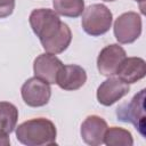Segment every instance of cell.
I'll return each instance as SVG.
<instances>
[{"label":"cell","mask_w":146,"mask_h":146,"mask_svg":"<svg viewBox=\"0 0 146 146\" xmlns=\"http://www.w3.org/2000/svg\"><path fill=\"white\" fill-rule=\"evenodd\" d=\"M56 136L55 124L46 117L27 120L16 128L17 140L27 146L56 145Z\"/></svg>","instance_id":"6da1fadb"},{"label":"cell","mask_w":146,"mask_h":146,"mask_svg":"<svg viewBox=\"0 0 146 146\" xmlns=\"http://www.w3.org/2000/svg\"><path fill=\"white\" fill-rule=\"evenodd\" d=\"M29 22L40 42L47 41L56 35L64 24L58 17V14L55 10L48 8H39L32 10L29 17Z\"/></svg>","instance_id":"7a4b0ae2"},{"label":"cell","mask_w":146,"mask_h":146,"mask_svg":"<svg viewBox=\"0 0 146 146\" xmlns=\"http://www.w3.org/2000/svg\"><path fill=\"white\" fill-rule=\"evenodd\" d=\"M112 19L113 15L105 5L94 3L83 10L81 25L87 34L91 36H99L110 30Z\"/></svg>","instance_id":"3957f363"},{"label":"cell","mask_w":146,"mask_h":146,"mask_svg":"<svg viewBox=\"0 0 146 146\" xmlns=\"http://www.w3.org/2000/svg\"><path fill=\"white\" fill-rule=\"evenodd\" d=\"M145 89H141L138 94H136L129 103L122 104L116 110V115L119 120L124 122L132 123L138 131L145 136Z\"/></svg>","instance_id":"277c9868"},{"label":"cell","mask_w":146,"mask_h":146,"mask_svg":"<svg viewBox=\"0 0 146 146\" xmlns=\"http://www.w3.org/2000/svg\"><path fill=\"white\" fill-rule=\"evenodd\" d=\"M141 33V17L135 11L120 15L114 22V35L120 43H132Z\"/></svg>","instance_id":"5b68a950"},{"label":"cell","mask_w":146,"mask_h":146,"mask_svg":"<svg viewBox=\"0 0 146 146\" xmlns=\"http://www.w3.org/2000/svg\"><path fill=\"white\" fill-rule=\"evenodd\" d=\"M21 94L26 105L31 107H41L48 104L51 96V89L49 83L34 76L23 83Z\"/></svg>","instance_id":"8992f818"},{"label":"cell","mask_w":146,"mask_h":146,"mask_svg":"<svg viewBox=\"0 0 146 146\" xmlns=\"http://www.w3.org/2000/svg\"><path fill=\"white\" fill-rule=\"evenodd\" d=\"M125 57V50L121 46L116 43L108 44L100 50L97 57V68L100 74L105 76H112L116 73Z\"/></svg>","instance_id":"52a82bcc"},{"label":"cell","mask_w":146,"mask_h":146,"mask_svg":"<svg viewBox=\"0 0 146 146\" xmlns=\"http://www.w3.org/2000/svg\"><path fill=\"white\" fill-rule=\"evenodd\" d=\"M130 91L128 83L117 76H110L97 89V99L104 106H111Z\"/></svg>","instance_id":"ba28073f"},{"label":"cell","mask_w":146,"mask_h":146,"mask_svg":"<svg viewBox=\"0 0 146 146\" xmlns=\"http://www.w3.org/2000/svg\"><path fill=\"white\" fill-rule=\"evenodd\" d=\"M63 63L54 54H41L39 55L33 63L34 75L49 84H55L57 81V75L62 68Z\"/></svg>","instance_id":"9c48e42d"},{"label":"cell","mask_w":146,"mask_h":146,"mask_svg":"<svg viewBox=\"0 0 146 146\" xmlns=\"http://www.w3.org/2000/svg\"><path fill=\"white\" fill-rule=\"evenodd\" d=\"M107 128V123L103 117L98 115H89L81 124V137L88 145H102L104 144V136Z\"/></svg>","instance_id":"30bf717a"},{"label":"cell","mask_w":146,"mask_h":146,"mask_svg":"<svg viewBox=\"0 0 146 146\" xmlns=\"http://www.w3.org/2000/svg\"><path fill=\"white\" fill-rule=\"evenodd\" d=\"M86 81L87 73L84 68L75 64H70L62 66L57 75L56 83L59 86V88L64 90L73 91L80 89L86 83Z\"/></svg>","instance_id":"8fae6325"},{"label":"cell","mask_w":146,"mask_h":146,"mask_svg":"<svg viewBox=\"0 0 146 146\" xmlns=\"http://www.w3.org/2000/svg\"><path fill=\"white\" fill-rule=\"evenodd\" d=\"M115 74L128 84L135 83L146 75V63L140 57H125Z\"/></svg>","instance_id":"7c38bea8"},{"label":"cell","mask_w":146,"mask_h":146,"mask_svg":"<svg viewBox=\"0 0 146 146\" xmlns=\"http://www.w3.org/2000/svg\"><path fill=\"white\" fill-rule=\"evenodd\" d=\"M71 41H72V32L68 25L64 23L60 31L56 35H54L47 41L41 42V44H42V48L46 50V52L57 55L66 50Z\"/></svg>","instance_id":"4fadbf2b"},{"label":"cell","mask_w":146,"mask_h":146,"mask_svg":"<svg viewBox=\"0 0 146 146\" xmlns=\"http://www.w3.org/2000/svg\"><path fill=\"white\" fill-rule=\"evenodd\" d=\"M18 110L8 102H0V132L9 135L16 128Z\"/></svg>","instance_id":"5bb4252c"},{"label":"cell","mask_w":146,"mask_h":146,"mask_svg":"<svg viewBox=\"0 0 146 146\" xmlns=\"http://www.w3.org/2000/svg\"><path fill=\"white\" fill-rule=\"evenodd\" d=\"M104 144L107 146H131L133 138L130 131L120 127H111L106 129L104 136Z\"/></svg>","instance_id":"9a60e30c"},{"label":"cell","mask_w":146,"mask_h":146,"mask_svg":"<svg viewBox=\"0 0 146 146\" xmlns=\"http://www.w3.org/2000/svg\"><path fill=\"white\" fill-rule=\"evenodd\" d=\"M52 6L58 15L65 17H79L84 10L83 0H52Z\"/></svg>","instance_id":"2e32d148"},{"label":"cell","mask_w":146,"mask_h":146,"mask_svg":"<svg viewBox=\"0 0 146 146\" xmlns=\"http://www.w3.org/2000/svg\"><path fill=\"white\" fill-rule=\"evenodd\" d=\"M14 8L15 0H0V18H5L11 15Z\"/></svg>","instance_id":"e0dca14e"},{"label":"cell","mask_w":146,"mask_h":146,"mask_svg":"<svg viewBox=\"0 0 146 146\" xmlns=\"http://www.w3.org/2000/svg\"><path fill=\"white\" fill-rule=\"evenodd\" d=\"M9 144H10V140L8 135L0 132V146H8Z\"/></svg>","instance_id":"ac0fdd59"},{"label":"cell","mask_w":146,"mask_h":146,"mask_svg":"<svg viewBox=\"0 0 146 146\" xmlns=\"http://www.w3.org/2000/svg\"><path fill=\"white\" fill-rule=\"evenodd\" d=\"M135 1H137V2H140V3H141V7H143V3L145 2V0H135Z\"/></svg>","instance_id":"d6986e66"},{"label":"cell","mask_w":146,"mask_h":146,"mask_svg":"<svg viewBox=\"0 0 146 146\" xmlns=\"http://www.w3.org/2000/svg\"><path fill=\"white\" fill-rule=\"evenodd\" d=\"M104 1H108L110 2V1H115V0H104Z\"/></svg>","instance_id":"ffe728a7"}]
</instances>
